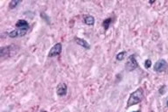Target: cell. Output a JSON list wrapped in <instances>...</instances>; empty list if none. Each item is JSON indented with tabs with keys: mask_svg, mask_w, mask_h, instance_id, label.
Here are the masks:
<instances>
[{
	"mask_svg": "<svg viewBox=\"0 0 168 112\" xmlns=\"http://www.w3.org/2000/svg\"><path fill=\"white\" fill-rule=\"evenodd\" d=\"M62 51V45L61 43H57L55 44L53 48H51L49 53H48V56L49 57H54V56H57L60 54Z\"/></svg>",
	"mask_w": 168,
	"mask_h": 112,
	"instance_id": "4",
	"label": "cell"
},
{
	"mask_svg": "<svg viewBox=\"0 0 168 112\" xmlns=\"http://www.w3.org/2000/svg\"><path fill=\"white\" fill-rule=\"evenodd\" d=\"M28 30L25 29H20V28H17L13 31L9 32V37L10 38H18V37H23L27 33Z\"/></svg>",
	"mask_w": 168,
	"mask_h": 112,
	"instance_id": "5",
	"label": "cell"
},
{
	"mask_svg": "<svg viewBox=\"0 0 168 112\" xmlns=\"http://www.w3.org/2000/svg\"><path fill=\"white\" fill-rule=\"evenodd\" d=\"M144 98V91L142 88H138L136 91L132 92L129 97V100L127 102V108L133 106L136 104L141 103Z\"/></svg>",
	"mask_w": 168,
	"mask_h": 112,
	"instance_id": "1",
	"label": "cell"
},
{
	"mask_svg": "<svg viewBox=\"0 0 168 112\" xmlns=\"http://www.w3.org/2000/svg\"><path fill=\"white\" fill-rule=\"evenodd\" d=\"M74 40H75V41H76V44L80 45L81 47H82V48H85V49L89 50V49L90 48V45H89L86 40H83V39H81V38H78V37H75Z\"/></svg>",
	"mask_w": 168,
	"mask_h": 112,
	"instance_id": "7",
	"label": "cell"
},
{
	"mask_svg": "<svg viewBox=\"0 0 168 112\" xmlns=\"http://www.w3.org/2000/svg\"><path fill=\"white\" fill-rule=\"evenodd\" d=\"M11 47H3L1 48V50H0V53H1V56L2 58L5 57V56L10 55V51H11Z\"/></svg>",
	"mask_w": 168,
	"mask_h": 112,
	"instance_id": "10",
	"label": "cell"
},
{
	"mask_svg": "<svg viewBox=\"0 0 168 112\" xmlns=\"http://www.w3.org/2000/svg\"><path fill=\"white\" fill-rule=\"evenodd\" d=\"M20 3H21L20 0H11L10 2V4H9V7H10V9L15 8V7H17L18 5H19Z\"/></svg>",
	"mask_w": 168,
	"mask_h": 112,
	"instance_id": "12",
	"label": "cell"
},
{
	"mask_svg": "<svg viewBox=\"0 0 168 112\" xmlns=\"http://www.w3.org/2000/svg\"><path fill=\"white\" fill-rule=\"evenodd\" d=\"M40 16H41V18L47 23V24H50V18L47 16L46 13H44V12H41L40 13Z\"/></svg>",
	"mask_w": 168,
	"mask_h": 112,
	"instance_id": "14",
	"label": "cell"
},
{
	"mask_svg": "<svg viewBox=\"0 0 168 112\" xmlns=\"http://www.w3.org/2000/svg\"><path fill=\"white\" fill-rule=\"evenodd\" d=\"M126 54H127V53H126V51H123V52H120L119 54H117L116 56V59L118 60V61H123L124 58H125Z\"/></svg>",
	"mask_w": 168,
	"mask_h": 112,
	"instance_id": "13",
	"label": "cell"
},
{
	"mask_svg": "<svg viewBox=\"0 0 168 112\" xmlns=\"http://www.w3.org/2000/svg\"><path fill=\"white\" fill-rule=\"evenodd\" d=\"M83 21L84 23L88 25H93L95 24V18L91 15H87V16L84 17Z\"/></svg>",
	"mask_w": 168,
	"mask_h": 112,
	"instance_id": "9",
	"label": "cell"
},
{
	"mask_svg": "<svg viewBox=\"0 0 168 112\" xmlns=\"http://www.w3.org/2000/svg\"><path fill=\"white\" fill-rule=\"evenodd\" d=\"M138 64H137V59H136V56L134 54H131L128 57L127 59V62L125 64V68L127 70L129 71H133L136 68H137Z\"/></svg>",
	"mask_w": 168,
	"mask_h": 112,
	"instance_id": "2",
	"label": "cell"
},
{
	"mask_svg": "<svg viewBox=\"0 0 168 112\" xmlns=\"http://www.w3.org/2000/svg\"><path fill=\"white\" fill-rule=\"evenodd\" d=\"M111 22H112V18H106V19L103 20V22H102V26H103V28H104L105 31H107V30L109 29V25L111 24Z\"/></svg>",
	"mask_w": 168,
	"mask_h": 112,
	"instance_id": "11",
	"label": "cell"
},
{
	"mask_svg": "<svg viewBox=\"0 0 168 112\" xmlns=\"http://www.w3.org/2000/svg\"><path fill=\"white\" fill-rule=\"evenodd\" d=\"M167 68V62L165 60H159L154 65V71L158 73L164 72Z\"/></svg>",
	"mask_w": 168,
	"mask_h": 112,
	"instance_id": "3",
	"label": "cell"
},
{
	"mask_svg": "<svg viewBox=\"0 0 168 112\" xmlns=\"http://www.w3.org/2000/svg\"><path fill=\"white\" fill-rule=\"evenodd\" d=\"M56 93L59 96H64L67 93V86L66 83H60L56 88Z\"/></svg>",
	"mask_w": 168,
	"mask_h": 112,
	"instance_id": "6",
	"label": "cell"
},
{
	"mask_svg": "<svg viewBox=\"0 0 168 112\" xmlns=\"http://www.w3.org/2000/svg\"><path fill=\"white\" fill-rule=\"evenodd\" d=\"M43 112H47V111H43Z\"/></svg>",
	"mask_w": 168,
	"mask_h": 112,
	"instance_id": "17",
	"label": "cell"
},
{
	"mask_svg": "<svg viewBox=\"0 0 168 112\" xmlns=\"http://www.w3.org/2000/svg\"><path fill=\"white\" fill-rule=\"evenodd\" d=\"M16 27L17 28H20V29H25V30H29L30 25L28 24V22L25 20V19H19L18 20L16 23Z\"/></svg>",
	"mask_w": 168,
	"mask_h": 112,
	"instance_id": "8",
	"label": "cell"
},
{
	"mask_svg": "<svg viewBox=\"0 0 168 112\" xmlns=\"http://www.w3.org/2000/svg\"><path fill=\"white\" fill-rule=\"evenodd\" d=\"M151 66V60H146L144 61V68H150Z\"/></svg>",
	"mask_w": 168,
	"mask_h": 112,
	"instance_id": "15",
	"label": "cell"
},
{
	"mask_svg": "<svg viewBox=\"0 0 168 112\" xmlns=\"http://www.w3.org/2000/svg\"><path fill=\"white\" fill-rule=\"evenodd\" d=\"M166 105H167V107H168V101H167V103H166Z\"/></svg>",
	"mask_w": 168,
	"mask_h": 112,
	"instance_id": "16",
	"label": "cell"
}]
</instances>
